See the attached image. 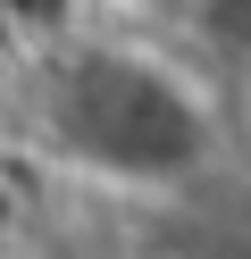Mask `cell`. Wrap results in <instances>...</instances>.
<instances>
[{
    "mask_svg": "<svg viewBox=\"0 0 251 259\" xmlns=\"http://www.w3.org/2000/svg\"><path fill=\"white\" fill-rule=\"evenodd\" d=\"M59 142L76 151V167L126 176V184H167V176L201 167V101L142 51H76L59 59L42 92Z\"/></svg>",
    "mask_w": 251,
    "mask_h": 259,
    "instance_id": "6da1fadb",
    "label": "cell"
},
{
    "mask_svg": "<svg viewBox=\"0 0 251 259\" xmlns=\"http://www.w3.org/2000/svg\"><path fill=\"white\" fill-rule=\"evenodd\" d=\"M9 226H17V184H9V167H0V242H9Z\"/></svg>",
    "mask_w": 251,
    "mask_h": 259,
    "instance_id": "7a4b0ae2",
    "label": "cell"
},
{
    "mask_svg": "<svg viewBox=\"0 0 251 259\" xmlns=\"http://www.w3.org/2000/svg\"><path fill=\"white\" fill-rule=\"evenodd\" d=\"M9 59H17V25L0 17V67H9Z\"/></svg>",
    "mask_w": 251,
    "mask_h": 259,
    "instance_id": "3957f363",
    "label": "cell"
},
{
    "mask_svg": "<svg viewBox=\"0 0 251 259\" xmlns=\"http://www.w3.org/2000/svg\"><path fill=\"white\" fill-rule=\"evenodd\" d=\"M109 9H142V0H109Z\"/></svg>",
    "mask_w": 251,
    "mask_h": 259,
    "instance_id": "277c9868",
    "label": "cell"
}]
</instances>
